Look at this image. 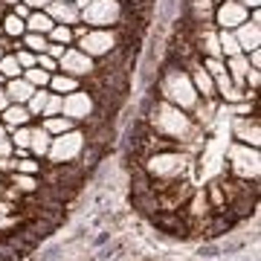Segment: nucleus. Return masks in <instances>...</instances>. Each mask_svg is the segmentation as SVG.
I'll return each instance as SVG.
<instances>
[{
	"label": "nucleus",
	"instance_id": "20e7f679",
	"mask_svg": "<svg viewBox=\"0 0 261 261\" xmlns=\"http://www.w3.org/2000/svg\"><path fill=\"white\" fill-rule=\"evenodd\" d=\"M145 168V174L151 180H171V177H189L192 171V154L183 148H171V151H157L140 163Z\"/></svg>",
	"mask_w": 261,
	"mask_h": 261
},
{
	"label": "nucleus",
	"instance_id": "412c9836",
	"mask_svg": "<svg viewBox=\"0 0 261 261\" xmlns=\"http://www.w3.org/2000/svg\"><path fill=\"white\" fill-rule=\"evenodd\" d=\"M23 32H27V20L18 18L12 9H3V35L18 41V38H23Z\"/></svg>",
	"mask_w": 261,
	"mask_h": 261
},
{
	"label": "nucleus",
	"instance_id": "4be33fe9",
	"mask_svg": "<svg viewBox=\"0 0 261 261\" xmlns=\"http://www.w3.org/2000/svg\"><path fill=\"white\" fill-rule=\"evenodd\" d=\"M56 27V20L49 18L44 9H32L27 18V32H41V35H49V29Z\"/></svg>",
	"mask_w": 261,
	"mask_h": 261
},
{
	"label": "nucleus",
	"instance_id": "c756f323",
	"mask_svg": "<svg viewBox=\"0 0 261 261\" xmlns=\"http://www.w3.org/2000/svg\"><path fill=\"white\" fill-rule=\"evenodd\" d=\"M49 75H53V73L41 70V67H29V70H23V79H27L32 87H47V84H49Z\"/></svg>",
	"mask_w": 261,
	"mask_h": 261
},
{
	"label": "nucleus",
	"instance_id": "f704fd0d",
	"mask_svg": "<svg viewBox=\"0 0 261 261\" xmlns=\"http://www.w3.org/2000/svg\"><path fill=\"white\" fill-rule=\"evenodd\" d=\"M197 255H203V258H218V255H221V247L209 241V244H203V247L197 250Z\"/></svg>",
	"mask_w": 261,
	"mask_h": 261
},
{
	"label": "nucleus",
	"instance_id": "c85d7f7f",
	"mask_svg": "<svg viewBox=\"0 0 261 261\" xmlns=\"http://www.w3.org/2000/svg\"><path fill=\"white\" fill-rule=\"evenodd\" d=\"M20 44H23L27 49H32V53H44L49 41H47V35H41V32H23Z\"/></svg>",
	"mask_w": 261,
	"mask_h": 261
},
{
	"label": "nucleus",
	"instance_id": "f8f14e48",
	"mask_svg": "<svg viewBox=\"0 0 261 261\" xmlns=\"http://www.w3.org/2000/svg\"><path fill=\"white\" fill-rule=\"evenodd\" d=\"M151 224L157 226L160 232H168L171 238H186L189 241V221L186 215H183V209L180 212H154L151 215Z\"/></svg>",
	"mask_w": 261,
	"mask_h": 261
},
{
	"label": "nucleus",
	"instance_id": "a19ab883",
	"mask_svg": "<svg viewBox=\"0 0 261 261\" xmlns=\"http://www.w3.org/2000/svg\"><path fill=\"white\" fill-rule=\"evenodd\" d=\"M244 9H261V0H238Z\"/></svg>",
	"mask_w": 261,
	"mask_h": 261
},
{
	"label": "nucleus",
	"instance_id": "c9c22d12",
	"mask_svg": "<svg viewBox=\"0 0 261 261\" xmlns=\"http://www.w3.org/2000/svg\"><path fill=\"white\" fill-rule=\"evenodd\" d=\"M9 9L15 12L18 18H23V20H27V18H29V12H32V9L27 6V3H23V0H18V3H15V6H9Z\"/></svg>",
	"mask_w": 261,
	"mask_h": 261
},
{
	"label": "nucleus",
	"instance_id": "2eb2a0df",
	"mask_svg": "<svg viewBox=\"0 0 261 261\" xmlns=\"http://www.w3.org/2000/svg\"><path fill=\"white\" fill-rule=\"evenodd\" d=\"M3 93L9 96L12 105H27L29 96L35 93V87H32L23 75H18V79H6V84H3Z\"/></svg>",
	"mask_w": 261,
	"mask_h": 261
},
{
	"label": "nucleus",
	"instance_id": "7ed1b4c3",
	"mask_svg": "<svg viewBox=\"0 0 261 261\" xmlns=\"http://www.w3.org/2000/svg\"><path fill=\"white\" fill-rule=\"evenodd\" d=\"M73 32H75L73 47H79L84 56H90L93 61H105L116 47H122V35H119L116 27L102 29V27H84V23H75Z\"/></svg>",
	"mask_w": 261,
	"mask_h": 261
},
{
	"label": "nucleus",
	"instance_id": "ddd939ff",
	"mask_svg": "<svg viewBox=\"0 0 261 261\" xmlns=\"http://www.w3.org/2000/svg\"><path fill=\"white\" fill-rule=\"evenodd\" d=\"M232 32H235V41H238L241 53H250V49L261 47V20H252L247 15V20H244L241 27H235Z\"/></svg>",
	"mask_w": 261,
	"mask_h": 261
},
{
	"label": "nucleus",
	"instance_id": "393cba45",
	"mask_svg": "<svg viewBox=\"0 0 261 261\" xmlns=\"http://www.w3.org/2000/svg\"><path fill=\"white\" fill-rule=\"evenodd\" d=\"M218 44H221V56H224V58L238 56V53H241V47H238V41H235L232 29H218Z\"/></svg>",
	"mask_w": 261,
	"mask_h": 261
},
{
	"label": "nucleus",
	"instance_id": "a18cd8bd",
	"mask_svg": "<svg viewBox=\"0 0 261 261\" xmlns=\"http://www.w3.org/2000/svg\"><path fill=\"white\" fill-rule=\"evenodd\" d=\"M0 3H3V6H6V9H9V6H15V3H18V0H0Z\"/></svg>",
	"mask_w": 261,
	"mask_h": 261
},
{
	"label": "nucleus",
	"instance_id": "a211bd4d",
	"mask_svg": "<svg viewBox=\"0 0 261 261\" xmlns=\"http://www.w3.org/2000/svg\"><path fill=\"white\" fill-rule=\"evenodd\" d=\"M49 142H53V137H49L41 125L32 122V142H29V154L38 157V160H44V157H47V151H49Z\"/></svg>",
	"mask_w": 261,
	"mask_h": 261
},
{
	"label": "nucleus",
	"instance_id": "1a4fd4ad",
	"mask_svg": "<svg viewBox=\"0 0 261 261\" xmlns=\"http://www.w3.org/2000/svg\"><path fill=\"white\" fill-rule=\"evenodd\" d=\"M96 67H99V61H93L90 56H84L79 47H67V49H64V56L58 58V73L75 75V79H82V82L93 79Z\"/></svg>",
	"mask_w": 261,
	"mask_h": 261
},
{
	"label": "nucleus",
	"instance_id": "0eeeda50",
	"mask_svg": "<svg viewBox=\"0 0 261 261\" xmlns=\"http://www.w3.org/2000/svg\"><path fill=\"white\" fill-rule=\"evenodd\" d=\"M125 3L122 0H90L82 9V23L84 27H119V20L125 18Z\"/></svg>",
	"mask_w": 261,
	"mask_h": 261
},
{
	"label": "nucleus",
	"instance_id": "8fccbe9b",
	"mask_svg": "<svg viewBox=\"0 0 261 261\" xmlns=\"http://www.w3.org/2000/svg\"><path fill=\"white\" fill-rule=\"evenodd\" d=\"M0 56H3V49H0Z\"/></svg>",
	"mask_w": 261,
	"mask_h": 261
},
{
	"label": "nucleus",
	"instance_id": "de8ad7c7",
	"mask_svg": "<svg viewBox=\"0 0 261 261\" xmlns=\"http://www.w3.org/2000/svg\"><path fill=\"white\" fill-rule=\"evenodd\" d=\"M3 84H6V75H3V73H0V87H3Z\"/></svg>",
	"mask_w": 261,
	"mask_h": 261
},
{
	"label": "nucleus",
	"instance_id": "f03ea898",
	"mask_svg": "<svg viewBox=\"0 0 261 261\" xmlns=\"http://www.w3.org/2000/svg\"><path fill=\"white\" fill-rule=\"evenodd\" d=\"M151 84H154V90H157L160 99L177 105L180 111H192L197 105V99H200V96L195 93V84L189 79L186 67L180 64V61H174V58H168L166 64L160 67L157 79Z\"/></svg>",
	"mask_w": 261,
	"mask_h": 261
},
{
	"label": "nucleus",
	"instance_id": "79ce46f5",
	"mask_svg": "<svg viewBox=\"0 0 261 261\" xmlns=\"http://www.w3.org/2000/svg\"><path fill=\"white\" fill-rule=\"evenodd\" d=\"M9 96H6V93H3V87H0V113H3V111H6V108H9Z\"/></svg>",
	"mask_w": 261,
	"mask_h": 261
},
{
	"label": "nucleus",
	"instance_id": "4c0bfd02",
	"mask_svg": "<svg viewBox=\"0 0 261 261\" xmlns=\"http://www.w3.org/2000/svg\"><path fill=\"white\" fill-rule=\"evenodd\" d=\"M218 247H221V255H229V252H238L244 244L241 241H229V244H218Z\"/></svg>",
	"mask_w": 261,
	"mask_h": 261
},
{
	"label": "nucleus",
	"instance_id": "f3484780",
	"mask_svg": "<svg viewBox=\"0 0 261 261\" xmlns=\"http://www.w3.org/2000/svg\"><path fill=\"white\" fill-rule=\"evenodd\" d=\"M41 128L47 130L49 137H58V134H64V130H73L79 128L70 116H64V113H58V116H41V122H38Z\"/></svg>",
	"mask_w": 261,
	"mask_h": 261
},
{
	"label": "nucleus",
	"instance_id": "e433bc0d",
	"mask_svg": "<svg viewBox=\"0 0 261 261\" xmlns=\"http://www.w3.org/2000/svg\"><path fill=\"white\" fill-rule=\"evenodd\" d=\"M0 157H15V145H12L9 137H6V140H0Z\"/></svg>",
	"mask_w": 261,
	"mask_h": 261
},
{
	"label": "nucleus",
	"instance_id": "bb28decb",
	"mask_svg": "<svg viewBox=\"0 0 261 261\" xmlns=\"http://www.w3.org/2000/svg\"><path fill=\"white\" fill-rule=\"evenodd\" d=\"M15 171H20V174H35V177H41V171H44V160H38V157H32V154H27V157H20V160H18Z\"/></svg>",
	"mask_w": 261,
	"mask_h": 261
},
{
	"label": "nucleus",
	"instance_id": "72a5a7b5",
	"mask_svg": "<svg viewBox=\"0 0 261 261\" xmlns=\"http://www.w3.org/2000/svg\"><path fill=\"white\" fill-rule=\"evenodd\" d=\"M35 67H41V70H47V73H58V61H56L53 56H47V53H38Z\"/></svg>",
	"mask_w": 261,
	"mask_h": 261
},
{
	"label": "nucleus",
	"instance_id": "a878e982",
	"mask_svg": "<svg viewBox=\"0 0 261 261\" xmlns=\"http://www.w3.org/2000/svg\"><path fill=\"white\" fill-rule=\"evenodd\" d=\"M203 192H206V200H209V206H212V212H215V209H224V206H226V192H224V186H221V180H212V183H209Z\"/></svg>",
	"mask_w": 261,
	"mask_h": 261
},
{
	"label": "nucleus",
	"instance_id": "c03bdc74",
	"mask_svg": "<svg viewBox=\"0 0 261 261\" xmlns=\"http://www.w3.org/2000/svg\"><path fill=\"white\" fill-rule=\"evenodd\" d=\"M75 6H79V9H84V6H87V3H90V0H73Z\"/></svg>",
	"mask_w": 261,
	"mask_h": 261
},
{
	"label": "nucleus",
	"instance_id": "39448f33",
	"mask_svg": "<svg viewBox=\"0 0 261 261\" xmlns=\"http://www.w3.org/2000/svg\"><path fill=\"white\" fill-rule=\"evenodd\" d=\"M84 145H87V130H84L82 125H79V128H73V130H64V134L53 137L44 163H49V166H61V163H79Z\"/></svg>",
	"mask_w": 261,
	"mask_h": 261
},
{
	"label": "nucleus",
	"instance_id": "5701e85b",
	"mask_svg": "<svg viewBox=\"0 0 261 261\" xmlns=\"http://www.w3.org/2000/svg\"><path fill=\"white\" fill-rule=\"evenodd\" d=\"M47 41L61 44V47H73V44H75V32H73V27H67V23H56V27L49 29Z\"/></svg>",
	"mask_w": 261,
	"mask_h": 261
},
{
	"label": "nucleus",
	"instance_id": "9d476101",
	"mask_svg": "<svg viewBox=\"0 0 261 261\" xmlns=\"http://www.w3.org/2000/svg\"><path fill=\"white\" fill-rule=\"evenodd\" d=\"M229 134H232V142H244V145L258 148L261 145V119H258V113L232 116V122H229Z\"/></svg>",
	"mask_w": 261,
	"mask_h": 261
},
{
	"label": "nucleus",
	"instance_id": "7c9ffc66",
	"mask_svg": "<svg viewBox=\"0 0 261 261\" xmlns=\"http://www.w3.org/2000/svg\"><path fill=\"white\" fill-rule=\"evenodd\" d=\"M61 108H64V96L49 90V99H47V105H44V113H41V116H58Z\"/></svg>",
	"mask_w": 261,
	"mask_h": 261
},
{
	"label": "nucleus",
	"instance_id": "6ab92c4d",
	"mask_svg": "<svg viewBox=\"0 0 261 261\" xmlns=\"http://www.w3.org/2000/svg\"><path fill=\"white\" fill-rule=\"evenodd\" d=\"M53 93H61V96H67V93H73V90H79L82 87V79H75V75H67V73H53L49 75V84H47Z\"/></svg>",
	"mask_w": 261,
	"mask_h": 261
},
{
	"label": "nucleus",
	"instance_id": "6e6552de",
	"mask_svg": "<svg viewBox=\"0 0 261 261\" xmlns=\"http://www.w3.org/2000/svg\"><path fill=\"white\" fill-rule=\"evenodd\" d=\"M96 111H99V102H96L93 90H87V87H79V90H73V93L64 96L61 113L70 116V119H73L75 125H82V128L96 116Z\"/></svg>",
	"mask_w": 261,
	"mask_h": 261
},
{
	"label": "nucleus",
	"instance_id": "4468645a",
	"mask_svg": "<svg viewBox=\"0 0 261 261\" xmlns=\"http://www.w3.org/2000/svg\"><path fill=\"white\" fill-rule=\"evenodd\" d=\"M44 12H47L56 23H67V27L82 23V9L75 6L73 0H53V3H47V9Z\"/></svg>",
	"mask_w": 261,
	"mask_h": 261
},
{
	"label": "nucleus",
	"instance_id": "09e8293b",
	"mask_svg": "<svg viewBox=\"0 0 261 261\" xmlns=\"http://www.w3.org/2000/svg\"><path fill=\"white\" fill-rule=\"evenodd\" d=\"M212 3H221V0H212Z\"/></svg>",
	"mask_w": 261,
	"mask_h": 261
},
{
	"label": "nucleus",
	"instance_id": "2f4dec72",
	"mask_svg": "<svg viewBox=\"0 0 261 261\" xmlns=\"http://www.w3.org/2000/svg\"><path fill=\"white\" fill-rule=\"evenodd\" d=\"M15 58H18L20 70H29V67H35L38 53H32V49H27V47H20V49H15Z\"/></svg>",
	"mask_w": 261,
	"mask_h": 261
},
{
	"label": "nucleus",
	"instance_id": "f257e3e1",
	"mask_svg": "<svg viewBox=\"0 0 261 261\" xmlns=\"http://www.w3.org/2000/svg\"><path fill=\"white\" fill-rule=\"evenodd\" d=\"M145 122H148V128L154 130V134H160V137H166V140H171V142H177V145L203 140V128L189 116V111H180L177 105L166 102V99H160V96L151 102L148 113H145Z\"/></svg>",
	"mask_w": 261,
	"mask_h": 261
},
{
	"label": "nucleus",
	"instance_id": "aec40b11",
	"mask_svg": "<svg viewBox=\"0 0 261 261\" xmlns=\"http://www.w3.org/2000/svg\"><path fill=\"white\" fill-rule=\"evenodd\" d=\"M6 180H9L12 186L18 189L20 195H35L38 189H41V180L35 177V174H20V171H12V174H6Z\"/></svg>",
	"mask_w": 261,
	"mask_h": 261
},
{
	"label": "nucleus",
	"instance_id": "b1692460",
	"mask_svg": "<svg viewBox=\"0 0 261 261\" xmlns=\"http://www.w3.org/2000/svg\"><path fill=\"white\" fill-rule=\"evenodd\" d=\"M47 99H49V87H35V93L29 96V102H27V111L32 113V119H41Z\"/></svg>",
	"mask_w": 261,
	"mask_h": 261
},
{
	"label": "nucleus",
	"instance_id": "cd10ccee",
	"mask_svg": "<svg viewBox=\"0 0 261 261\" xmlns=\"http://www.w3.org/2000/svg\"><path fill=\"white\" fill-rule=\"evenodd\" d=\"M0 73L6 75V79H18V75H23V70H20L15 53H3V56H0Z\"/></svg>",
	"mask_w": 261,
	"mask_h": 261
},
{
	"label": "nucleus",
	"instance_id": "9b49d317",
	"mask_svg": "<svg viewBox=\"0 0 261 261\" xmlns=\"http://www.w3.org/2000/svg\"><path fill=\"white\" fill-rule=\"evenodd\" d=\"M247 15H250V9H244L238 0H221V3H215L212 23L215 29H235L247 20Z\"/></svg>",
	"mask_w": 261,
	"mask_h": 261
},
{
	"label": "nucleus",
	"instance_id": "473e14b6",
	"mask_svg": "<svg viewBox=\"0 0 261 261\" xmlns=\"http://www.w3.org/2000/svg\"><path fill=\"white\" fill-rule=\"evenodd\" d=\"M258 84H261V70H247L244 75V90H252V93H258Z\"/></svg>",
	"mask_w": 261,
	"mask_h": 261
},
{
	"label": "nucleus",
	"instance_id": "423d86ee",
	"mask_svg": "<svg viewBox=\"0 0 261 261\" xmlns=\"http://www.w3.org/2000/svg\"><path fill=\"white\" fill-rule=\"evenodd\" d=\"M226 174L238 180H258V148L232 142L226 148Z\"/></svg>",
	"mask_w": 261,
	"mask_h": 261
},
{
	"label": "nucleus",
	"instance_id": "37998d69",
	"mask_svg": "<svg viewBox=\"0 0 261 261\" xmlns=\"http://www.w3.org/2000/svg\"><path fill=\"white\" fill-rule=\"evenodd\" d=\"M6 137H9V128H6V125L0 122V140H6Z\"/></svg>",
	"mask_w": 261,
	"mask_h": 261
},
{
	"label": "nucleus",
	"instance_id": "49530a36",
	"mask_svg": "<svg viewBox=\"0 0 261 261\" xmlns=\"http://www.w3.org/2000/svg\"><path fill=\"white\" fill-rule=\"evenodd\" d=\"M0 35H3V12H0Z\"/></svg>",
	"mask_w": 261,
	"mask_h": 261
},
{
	"label": "nucleus",
	"instance_id": "ea45409f",
	"mask_svg": "<svg viewBox=\"0 0 261 261\" xmlns=\"http://www.w3.org/2000/svg\"><path fill=\"white\" fill-rule=\"evenodd\" d=\"M29 9H47V3H53V0H23Z\"/></svg>",
	"mask_w": 261,
	"mask_h": 261
},
{
	"label": "nucleus",
	"instance_id": "58836bf2",
	"mask_svg": "<svg viewBox=\"0 0 261 261\" xmlns=\"http://www.w3.org/2000/svg\"><path fill=\"white\" fill-rule=\"evenodd\" d=\"M61 255V247H49L47 252H41V261H56Z\"/></svg>",
	"mask_w": 261,
	"mask_h": 261
},
{
	"label": "nucleus",
	"instance_id": "dca6fc26",
	"mask_svg": "<svg viewBox=\"0 0 261 261\" xmlns=\"http://www.w3.org/2000/svg\"><path fill=\"white\" fill-rule=\"evenodd\" d=\"M0 122L6 125L9 130H15V128H23V125H32V113L27 111V105H9L6 111L0 113Z\"/></svg>",
	"mask_w": 261,
	"mask_h": 261
}]
</instances>
